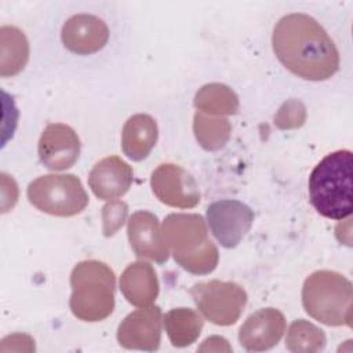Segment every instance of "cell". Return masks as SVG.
<instances>
[{
	"label": "cell",
	"mask_w": 353,
	"mask_h": 353,
	"mask_svg": "<svg viewBox=\"0 0 353 353\" xmlns=\"http://www.w3.org/2000/svg\"><path fill=\"white\" fill-rule=\"evenodd\" d=\"M132 183V168L119 156L99 160L88 174V185L101 200H114L125 194Z\"/></svg>",
	"instance_id": "9a60e30c"
},
{
	"label": "cell",
	"mask_w": 353,
	"mask_h": 353,
	"mask_svg": "<svg viewBox=\"0 0 353 353\" xmlns=\"http://www.w3.org/2000/svg\"><path fill=\"white\" fill-rule=\"evenodd\" d=\"M353 287L349 279L334 270H316L302 287V305L314 320L331 325H352Z\"/></svg>",
	"instance_id": "5b68a950"
},
{
	"label": "cell",
	"mask_w": 353,
	"mask_h": 353,
	"mask_svg": "<svg viewBox=\"0 0 353 353\" xmlns=\"http://www.w3.org/2000/svg\"><path fill=\"white\" fill-rule=\"evenodd\" d=\"M163 321L172 346L176 347H186L196 342L204 324L201 316L189 307L171 309Z\"/></svg>",
	"instance_id": "ac0fdd59"
},
{
	"label": "cell",
	"mask_w": 353,
	"mask_h": 353,
	"mask_svg": "<svg viewBox=\"0 0 353 353\" xmlns=\"http://www.w3.org/2000/svg\"><path fill=\"white\" fill-rule=\"evenodd\" d=\"M285 317L274 307H263L250 314L239 331L240 345L248 352H263L281 339Z\"/></svg>",
	"instance_id": "7c38bea8"
},
{
	"label": "cell",
	"mask_w": 353,
	"mask_h": 353,
	"mask_svg": "<svg viewBox=\"0 0 353 353\" xmlns=\"http://www.w3.org/2000/svg\"><path fill=\"white\" fill-rule=\"evenodd\" d=\"M163 236L175 262L192 274L211 273L219 261L205 221L199 214L172 212L164 218Z\"/></svg>",
	"instance_id": "3957f363"
},
{
	"label": "cell",
	"mask_w": 353,
	"mask_h": 353,
	"mask_svg": "<svg viewBox=\"0 0 353 353\" xmlns=\"http://www.w3.org/2000/svg\"><path fill=\"white\" fill-rule=\"evenodd\" d=\"M37 154L44 167L52 171L70 168L80 154V139L76 131L62 123L48 124L39 139Z\"/></svg>",
	"instance_id": "8fae6325"
},
{
	"label": "cell",
	"mask_w": 353,
	"mask_h": 353,
	"mask_svg": "<svg viewBox=\"0 0 353 353\" xmlns=\"http://www.w3.org/2000/svg\"><path fill=\"white\" fill-rule=\"evenodd\" d=\"M127 234L138 258H146L157 263H164L168 259V247L154 214L149 211L134 212L128 219Z\"/></svg>",
	"instance_id": "4fadbf2b"
},
{
	"label": "cell",
	"mask_w": 353,
	"mask_h": 353,
	"mask_svg": "<svg viewBox=\"0 0 353 353\" xmlns=\"http://www.w3.org/2000/svg\"><path fill=\"white\" fill-rule=\"evenodd\" d=\"M325 343L327 338L323 330L303 319L292 321L287 331L285 347L294 353L319 352L324 349Z\"/></svg>",
	"instance_id": "7402d4cb"
},
{
	"label": "cell",
	"mask_w": 353,
	"mask_h": 353,
	"mask_svg": "<svg viewBox=\"0 0 353 353\" xmlns=\"http://www.w3.org/2000/svg\"><path fill=\"white\" fill-rule=\"evenodd\" d=\"M72 313L83 321H101L114 309L116 277L103 262L88 259L79 262L70 273Z\"/></svg>",
	"instance_id": "277c9868"
},
{
	"label": "cell",
	"mask_w": 353,
	"mask_h": 353,
	"mask_svg": "<svg viewBox=\"0 0 353 353\" xmlns=\"http://www.w3.org/2000/svg\"><path fill=\"white\" fill-rule=\"evenodd\" d=\"M193 103L199 112L211 116L236 114L240 106L237 94L229 85L221 83L203 85L196 92Z\"/></svg>",
	"instance_id": "d6986e66"
},
{
	"label": "cell",
	"mask_w": 353,
	"mask_h": 353,
	"mask_svg": "<svg viewBox=\"0 0 353 353\" xmlns=\"http://www.w3.org/2000/svg\"><path fill=\"white\" fill-rule=\"evenodd\" d=\"M28 199L41 212L55 216H73L88 204L81 181L73 174H48L32 181Z\"/></svg>",
	"instance_id": "8992f818"
},
{
	"label": "cell",
	"mask_w": 353,
	"mask_h": 353,
	"mask_svg": "<svg viewBox=\"0 0 353 353\" xmlns=\"http://www.w3.org/2000/svg\"><path fill=\"white\" fill-rule=\"evenodd\" d=\"M120 290L134 306H150L159 295V280L153 266L138 261L130 263L120 276Z\"/></svg>",
	"instance_id": "2e32d148"
},
{
	"label": "cell",
	"mask_w": 353,
	"mask_h": 353,
	"mask_svg": "<svg viewBox=\"0 0 353 353\" xmlns=\"http://www.w3.org/2000/svg\"><path fill=\"white\" fill-rule=\"evenodd\" d=\"M28 58L29 44L23 32L15 26H3L0 74L7 77L19 73L25 68Z\"/></svg>",
	"instance_id": "ffe728a7"
},
{
	"label": "cell",
	"mask_w": 353,
	"mask_h": 353,
	"mask_svg": "<svg viewBox=\"0 0 353 353\" xmlns=\"http://www.w3.org/2000/svg\"><path fill=\"white\" fill-rule=\"evenodd\" d=\"M190 295L200 313L216 325L234 324L247 303L245 290L233 281L197 283L190 288Z\"/></svg>",
	"instance_id": "52a82bcc"
},
{
	"label": "cell",
	"mask_w": 353,
	"mask_h": 353,
	"mask_svg": "<svg viewBox=\"0 0 353 353\" xmlns=\"http://www.w3.org/2000/svg\"><path fill=\"white\" fill-rule=\"evenodd\" d=\"M157 124L152 116L145 113L131 116L121 131L123 153L134 161L146 159L157 142Z\"/></svg>",
	"instance_id": "e0dca14e"
},
{
	"label": "cell",
	"mask_w": 353,
	"mask_h": 353,
	"mask_svg": "<svg viewBox=\"0 0 353 353\" xmlns=\"http://www.w3.org/2000/svg\"><path fill=\"white\" fill-rule=\"evenodd\" d=\"M207 222L222 247L234 248L251 229L254 212L239 200H218L207 207Z\"/></svg>",
	"instance_id": "ba28073f"
},
{
	"label": "cell",
	"mask_w": 353,
	"mask_h": 353,
	"mask_svg": "<svg viewBox=\"0 0 353 353\" xmlns=\"http://www.w3.org/2000/svg\"><path fill=\"white\" fill-rule=\"evenodd\" d=\"M63 46L77 55H90L105 47L109 39L106 23L91 14H76L62 26Z\"/></svg>",
	"instance_id": "5bb4252c"
},
{
	"label": "cell",
	"mask_w": 353,
	"mask_h": 353,
	"mask_svg": "<svg viewBox=\"0 0 353 353\" xmlns=\"http://www.w3.org/2000/svg\"><path fill=\"white\" fill-rule=\"evenodd\" d=\"M272 46L284 68L303 80L323 81L339 69V52L332 39L306 14L283 17L273 29Z\"/></svg>",
	"instance_id": "6da1fadb"
},
{
	"label": "cell",
	"mask_w": 353,
	"mask_h": 353,
	"mask_svg": "<svg viewBox=\"0 0 353 353\" xmlns=\"http://www.w3.org/2000/svg\"><path fill=\"white\" fill-rule=\"evenodd\" d=\"M306 120V108L298 99L285 101L274 116V124L280 130H294L303 125Z\"/></svg>",
	"instance_id": "603a6c76"
},
{
	"label": "cell",
	"mask_w": 353,
	"mask_h": 353,
	"mask_svg": "<svg viewBox=\"0 0 353 353\" xmlns=\"http://www.w3.org/2000/svg\"><path fill=\"white\" fill-rule=\"evenodd\" d=\"M128 215V205L121 200H110L102 208V230L103 236L110 237L119 232Z\"/></svg>",
	"instance_id": "cb8c5ba5"
},
{
	"label": "cell",
	"mask_w": 353,
	"mask_h": 353,
	"mask_svg": "<svg viewBox=\"0 0 353 353\" xmlns=\"http://www.w3.org/2000/svg\"><path fill=\"white\" fill-rule=\"evenodd\" d=\"M161 321L159 306L150 305L131 312L117 328L120 346L134 350H157L161 339Z\"/></svg>",
	"instance_id": "30bf717a"
},
{
	"label": "cell",
	"mask_w": 353,
	"mask_h": 353,
	"mask_svg": "<svg viewBox=\"0 0 353 353\" xmlns=\"http://www.w3.org/2000/svg\"><path fill=\"white\" fill-rule=\"evenodd\" d=\"M353 156L347 149L328 153L312 170L309 199L314 210L328 219H343L352 214Z\"/></svg>",
	"instance_id": "7a4b0ae2"
},
{
	"label": "cell",
	"mask_w": 353,
	"mask_h": 353,
	"mask_svg": "<svg viewBox=\"0 0 353 353\" xmlns=\"http://www.w3.org/2000/svg\"><path fill=\"white\" fill-rule=\"evenodd\" d=\"M154 196L165 205L175 208H193L200 201L199 186L181 165L172 163L160 164L150 176Z\"/></svg>",
	"instance_id": "9c48e42d"
},
{
	"label": "cell",
	"mask_w": 353,
	"mask_h": 353,
	"mask_svg": "<svg viewBox=\"0 0 353 353\" xmlns=\"http://www.w3.org/2000/svg\"><path fill=\"white\" fill-rule=\"evenodd\" d=\"M193 132L203 149L215 152L228 143L232 125L230 121L223 116H211L196 112L193 117Z\"/></svg>",
	"instance_id": "44dd1931"
},
{
	"label": "cell",
	"mask_w": 353,
	"mask_h": 353,
	"mask_svg": "<svg viewBox=\"0 0 353 353\" xmlns=\"http://www.w3.org/2000/svg\"><path fill=\"white\" fill-rule=\"evenodd\" d=\"M199 350L200 352H204V350H221V352H230L232 350V347L229 346V343H228V341L225 339V338H222V336H218V335H214V336H210V338H207L205 341H204V343L199 347Z\"/></svg>",
	"instance_id": "d4e9b609"
}]
</instances>
